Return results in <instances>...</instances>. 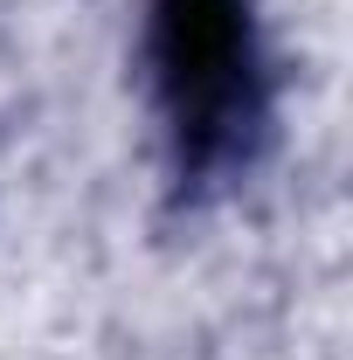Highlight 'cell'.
Listing matches in <instances>:
<instances>
[{"mask_svg":"<svg viewBox=\"0 0 353 360\" xmlns=\"http://www.w3.org/2000/svg\"><path fill=\"white\" fill-rule=\"evenodd\" d=\"M153 84L180 160L208 167L236 153L264 111L250 0H153Z\"/></svg>","mask_w":353,"mask_h":360,"instance_id":"cell-1","label":"cell"}]
</instances>
